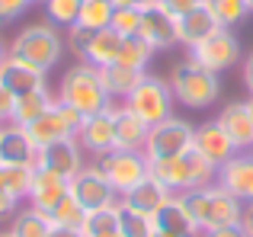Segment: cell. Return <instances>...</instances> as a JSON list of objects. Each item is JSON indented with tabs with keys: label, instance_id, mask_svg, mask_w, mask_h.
<instances>
[{
	"label": "cell",
	"instance_id": "1",
	"mask_svg": "<svg viewBox=\"0 0 253 237\" xmlns=\"http://www.w3.org/2000/svg\"><path fill=\"white\" fill-rule=\"evenodd\" d=\"M55 96L61 103H68V106H74L84 118L112 106V96H109V90H106V83H103L99 68H93V64H86V61H77L74 68L64 71L61 80H58Z\"/></svg>",
	"mask_w": 253,
	"mask_h": 237
},
{
	"label": "cell",
	"instance_id": "2",
	"mask_svg": "<svg viewBox=\"0 0 253 237\" xmlns=\"http://www.w3.org/2000/svg\"><path fill=\"white\" fill-rule=\"evenodd\" d=\"M186 202H189L202 234L215 231V228L241 225V218H244V202L237 196H231L224 186H218V183H209V186H199L192 193H186Z\"/></svg>",
	"mask_w": 253,
	"mask_h": 237
},
{
	"label": "cell",
	"instance_id": "3",
	"mask_svg": "<svg viewBox=\"0 0 253 237\" xmlns=\"http://www.w3.org/2000/svg\"><path fill=\"white\" fill-rule=\"evenodd\" d=\"M167 80H170V90H173V96H176V103L186 106V109H209L211 103L221 96V80H218V74L199 68L192 58L173 64Z\"/></svg>",
	"mask_w": 253,
	"mask_h": 237
},
{
	"label": "cell",
	"instance_id": "4",
	"mask_svg": "<svg viewBox=\"0 0 253 237\" xmlns=\"http://www.w3.org/2000/svg\"><path fill=\"white\" fill-rule=\"evenodd\" d=\"M10 55L19 58V61L36 64L42 71H51L64 55V39L58 32V26L51 23H29L10 42Z\"/></svg>",
	"mask_w": 253,
	"mask_h": 237
},
{
	"label": "cell",
	"instance_id": "5",
	"mask_svg": "<svg viewBox=\"0 0 253 237\" xmlns=\"http://www.w3.org/2000/svg\"><path fill=\"white\" fill-rule=\"evenodd\" d=\"M122 106L131 109V113L138 118H144L148 125H157L164 118L176 116V96L170 90V80H164L157 74H144L138 80V87L122 100Z\"/></svg>",
	"mask_w": 253,
	"mask_h": 237
},
{
	"label": "cell",
	"instance_id": "6",
	"mask_svg": "<svg viewBox=\"0 0 253 237\" xmlns=\"http://www.w3.org/2000/svg\"><path fill=\"white\" fill-rule=\"evenodd\" d=\"M96 167L103 170V176L112 183V189H116L119 199H122L131 186H138V183L148 176V157H144V151L116 148V151H109V154L96 157Z\"/></svg>",
	"mask_w": 253,
	"mask_h": 237
},
{
	"label": "cell",
	"instance_id": "7",
	"mask_svg": "<svg viewBox=\"0 0 253 237\" xmlns=\"http://www.w3.org/2000/svg\"><path fill=\"white\" fill-rule=\"evenodd\" d=\"M192 135H196V125H189L186 118H164V122L151 125L148 141H144V157L157 160V157L186 154V151H192Z\"/></svg>",
	"mask_w": 253,
	"mask_h": 237
},
{
	"label": "cell",
	"instance_id": "8",
	"mask_svg": "<svg viewBox=\"0 0 253 237\" xmlns=\"http://www.w3.org/2000/svg\"><path fill=\"white\" fill-rule=\"evenodd\" d=\"M189 58L199 64V68L211 71V74H221V71L234 68V64L241 61V42H237V36L228 29V26H221V29L211 32L205 42L192 45Z\"/></svg>",
	"mask_w": 253,
	"mask_h": 237
},
{
	"label": "cell",
	"instance_id": "9",
	"mask_svg": "<svg viewBox=\"0 0 253 237\" xmlns=\"http://www.w3.org/2000/svg\"><path fill=\"white\" fill-rule=\"evenodd\" d=\"M71 196L86 208V212H99V208L119 205V193L112 189V183L103 176V170L96 163H86L81 173L71 180Z\"/></svg>",
	"mask_w": 253,
	"mask_h": 237
},
{
	"label": "cell",
	"instance_id": "10",
	"mask_svg": "<svg viewBox=\"0 0 253 237\" xmlns=\"http://www.w3.org/2000/svg\"><path fill=\"white\" fill-rule=\"evenodd\" d=\"M36 167L51 170V173L64 176V180H74V176L86 167V163H84V148H81V141H77V138H61V141H55V144H45V148H39Z\"/></svg>",
	"mask_w": 253,
	"mask_h": 237
},
{
	"label": "cell",
	"instance_id": "11",
	"mask_svg": "<svg viewBox=\"0 0 253 237\" xmlns=\"http://www.w3.org/2000/svg\"><path fill=\"white\" fill-rule=\"evenodd\" d=\"M77 141H81V148L93 157H103V154H109V151H116V106L86 116L81 131H77Z\"/></svg>",
	"mask_w": 253,
	"mask_h": 237
},
{
	"label": "cell",
	"instance_id": "12",
	"mask_svg": "<svg viewBox=\"0 0 253 237\" xmlns=\"http://www.w3.org/2000/svg\"><path fill=\"white\" fill-rule=\"evenodd\" d=\"M0 83H3L13 96L51 90L48 87V71L36 68V64H29V61H19V58H13V55H6V61L0 64Z\"/></svg>",
	"mask_w": 253,
	"mask_h": 237
},
{
	"label": "cell",
	"instance_id": "13",
	"mask_svg": "<svg viewBox=\"0 0 253 237\" xmlns=\"http://www.w3.org/2000/svg\"><path fill=\"white\" fill-rule=\"evenodd\" d=\"M215 183L224 186L231 196H237L244 205L253 202V148L250 151H237L231 160H224L221 167H218Z\"/></svg>",
	"mask_w": 253,
	"mask_h": 237
},
{
	"label": "cell",
	"instance_id": "14",
	"mask_svg": "<svg viewBox=\"0 0 253 237\" xmlns=\"http://www.w3.org/2000/svg\"><path fill=\"white\" fill-rule=\"evenodd\" d=\"M39 148L23 125H0V167H36Z\"/></svg>",
	"mask_w": 253,
	"mask_h": 237
},
{
	"label": "cell",
	"instance_id": "15",
	"mask_svg": "<svg viewBox=\"0 0 253 237\" xmlns=\"http://www.w3.org/2000/svg\"><path fill=\"white\" fill-rule=\"evenodd\" d=\"M68 196H71V180L51 173V170L36 167V173H32V186H29V199H26L32 208L51 215L64 199H68Z\"/></svg>",
	"mask_w": 253,
	"mask_h": 237
},
{
	"label": "cell",
	"instance_id": "16",
	"mask_svg": "<svg viewBox=\"0 0 253 237\" xmlns=\"http://www.w3.org/2000/svg\"><path fill=\"white\" fill-rule=\"evenodd\" d=\"M138 36H141L154 51L173 48V45H179V39H176V16H170L161 3L144 6V10H141V26H138Z\"/></svg>",
	"mask_w": 253,
	"mask_h": 237
},
{
	"label": "cell",
	"instance_id": "17",
	"mask_svg": "<svg viewBox=\"0 0 253 237\" xmlns=\"http://www.w3.org/2000/svg\"><path fill=\"white\" fill-rule=\"evenodd\" d=\"M192 148H196L202 157H209L215 167H221L224 160H231V157L237 154V144L231 141V135L221 128V122H218V118H209V122L196 125Z\"/></svg>",
	"mask_w": 253,
	"mask_h": 237
},
{
	"label": "cell",
	"instance_id": "18",
	"mask_svg": "<svg viewBox=\"0 0 253 237\" xmlns=\"http://www.w3.org/2000/svg\"><path fill=\"white\" fill-rule=\"evenodd\" d=\"M154 228L179 234V237H202V228H199V221H196V215H192L186 196H170V199L157 208Z\"/></svg>",
	"mask_w": 253,
	"mask_h": 237
},
{
	"label": "cell",
	"instance_id": "19",
	"mask_svg": "<svg viewBox=\"0 0 253 237\" xmlns=\"http://www.w3.org/2000/svg\"><path fill=\"white\" fill-rule=\"evenodd\" d=\"M218 29H221V23H218V16L211 13L209 3H199L196 10L183 13V16L176 19V39H179V45H186V48L205 42V39H209L211 32H218Z\"/></svg>",
	"mask_w": 253,
	"mask_h": 237
},
{
	"label": "cell",
	"instance_id": "20",
	"mask_svg": "<svg viewBox=\"0 0 253 237\" xmlns=\"http://www.w3.org/2000/svg\"><path fill=\"white\" fill-rule=\"evenodd\" d=\"M221 128L231 135V141L237 144V151H250L253 148V109L247 100L228 103V106L218 113Z\"/></svg>",
	"mask_w": 253,
	"mask_h": 237
},
{
	"label": "cell",
	"instance_id": "21",
	"mask_svg": "<svg viewBox=\"0 0 253 237\" xmlns=\"http://www.w3.org/2000/svg\"><path fill=\"white\" fill-rule=\"evenodd\" d=\"M170 196H173L170 189L164 186V183H157L154 176L148 173L141 183H138V186H131L119 202H122V205H128V208H135V212H144V215H151V218H154L157 208H161Z\"/></svg>",
	"mask_w": 253,
	"mask_h": 237
},
{
	"label": "cell",
	"instance_id": "22",
	"mask_svg": "<svg viewBox=\"0 0 253 237\" xmlns=\"http://www.w3.org/2000/svg\"><path fill=\"white\" fill-rule=\"evenodd\" d=\"M26 131H29V138L36 141V148L55 144V141H61V138H77V135H74V128L68 125V118L58 113V100H55V106L45 109V113L39 116L36 122L26 125Z\"/></svg>",
	"mask_w": 253,
	"mask_h": 237
},
{
	"label": "cell",
	"instance_id": "23",
	"mask_svg": "<svg viewBox=\"0 0 253 237\" xmlns=\"http://www.w3.org/2000/svg\"><path fill=\"white\" fill-rule=\"evenodd\" d=\"M151 125L144 118H138L131 109L116 106V148L122 151H144Z\"/></svg>",
	"mask_w": 253,
	"mask_h": 237
},
{
	"label": "cell",
	"instance_id": "24",
	"mask_svg": "<svg viewBox=\"0 0 253 237\" xmlns=\"http://www.w3.org/2000/svg\"><path fill=\"white\" fill-rule=\"evenodd\" d=\"M122 42H125V36H119L112 26H109V29L93 32V42H90V48H86L84 61H86V64H93V68H109V64H116V61H119Z\"/></svg>",
	"mask_w": 253,
	"mask_h": 237
},
{
	"label": "cell",
	"instance_id": "25",
	"mask_svg": "<svg viewBox=\"0 0 253 237\" xmlns=\"http://www.w3.org/2000/svg\"><path fill=\"white\" fill-rule=\"evenodd\" d=\"M55 100L58 96L51 93V90H39V93H26V96H16V106H13V118L10 122L13 125H29V122H36L39 116L45 113V109H51L55 106Z\"/></svg>",
	"mask_w": 253,
	"mask_h": 237
},
{
	"label": "cell",
	"instance_id": "26",
	"mask_svg": "<svg viewBox=\"0 0 253 237\" xmlns=\"http://www.w3.org/2000/svg\"><path fill=\"white\" fill-rule=\"evenodd\" d=\"M10 234L13 237H48L51 234V218L45 212H39V208L26 205V208H19V212L13 215Z\"/></svg>",
	"mask_w": 253,
	"mask_h": 237
},
{
	"label": "cell",
	"instance_id": "27",
	"mask_svg": "<svg viewBox=\"0 0 253 237\" xmlns=\"http://www.w3.org/2000/svg\"><path fill=\"white\" fill-rule=\"evenodd\" d=\"M151 58H154V48H151V45L144 42L141 36H125L122 51H119V61H116V64L131 68V71H138V74H148Z\"/></svg>",
	"mask_w": 253,
	"mask_h": 237
},
{
	"label": "cell",
	"instance_id": "28",
	"mask_svg": "<svg viewBox=\"0 0 253 237\" xmlns=\"http://www.w3.org/2000/svg\"><path fill=\"white\" fill-rule=\"evenodd\" d=\"M99 74H103V83H106V90H109L112 100H125V96L138 87V80L144 77V74H138V71H131V68H122V64L99 68Z\"/></svg>",
	"mask_w": 253,
	"mask_h": 237
},
{
	"label": "cell",
	"instance_id": "29",
	"mask_svg": "<svg viewBox=\"0 0 253 237\" xmlns=\"http://www.w3.org/2000/svg\"><path fill=\"white\" fill-rule=\"evenodd\" d=\"M112 13H116V3H112V0H84L81 16H77L74 26H81V29H90V32L109 29Z\"/></svg>",
	"mask_w": 253,
	"mask_h": 237
},
{
	"label": "cell",
	"instance_id": "30",
	"mask_svg": "<svg viewBox=\"0 0 253 237\" xmlns=\"http://www.w3.org/2000/svg\"><path fill=\"white\" fill-rule=\"evenodd\" d=\"M81 231H84V237H122L119 234V205L86 212V221Z\"/></svg>",
	"mask_w": 253,
	"mask_h": 237
},
{
	"label": "cell",
	"instance_id": "31",
	"mask_svg": "<svg viewBox=\"0 0 253 237\" xmlns=\"http://www.w3.org/2000/svg\"><path fill=\"white\" fill-rule=\"evenodd\" d=\"M119 234L122 237H151L154 234V218L119 202Z\"/></svg>",
	"mask_w": 253,
	"mask_h": 237
},
{
	"label": "cell",
	"instance_id": "32",
	"mask_svg": "<svg viewBox=\"0 0 253 237\" xmlns=\"http://www.w3.org/2000/svg\"><path fill=\"white\" fill-rule=\"evenodd\" d=\"M81 6L84 0H45V23L58 26V29H71L81 16Z\"/></svg>",
	"mask_w": 253,
	"mask_h": 237
},
{
	"label": "cell",
	"instance_id": "33",
	"mask_svg": "<svg viewBox=\"0 0 253 237\" xmlns=\"http://www.w3.org/2000/svg\"><path fill=\"white\" fill-rule=\"evenodd\" d=\"M205 3L211 6V13L218 16V23L221 26H237V23H244V19L250 16V6H247V0H205Z\"/></svg>",
	"mask_w": 253,
	"mask_h": 237
},
{
	"label": "cell",
	"instance_id": "34",
	"mask_svg": "<svg viewBox=\"0 0 253 237\" xmlns=\"http://www.w3.org/2000/svg\"><path fill=\"white\" fill-rule=\"evenodd\" d=\"M48 218H51V225H61V228H84L86 208L74 199V196H68V199H64L61 205H58L55 212L48 215Z\"/></svg>",
	"mask_w": 253,
	"mask_h": 237
},
{
	"label": "cell",
	"instance_id": "35",
	"mask_svg": "<svg viewBox=\"0 0 253 237\" xmlns=\"http://www.w3.org/2000/svg\"><path fill=\"white\" fill-rule=\"evenodd\" d=\"M3 170V183L10 186V193L16 196L19 202L29 199V186H32V173L36 167H0Z\"/></svg>",
	"mask_w": 253,
	"mask_h": 237
},
{
	"label": "cell",
	"instance_id": "36",
	"mask_svg": "<svg viewBox=\"0 0 253 237\" xmlns=\"http://www.w3.org/2000/svg\"><path fill=\"white\" fill-rule=\"evenodd\" d=\"M109 26L119 32V36H138V26H141V10H135V6H116Z\"/></svg>",
	"mask_w": 253,
	"mask_h": 237
},
{
	"label": "cell",
	"instance_id": "37",
	"mask_svg": "<svg viewBox=\"0 0 253 237\" xmlns=\"http://www.w3.org/2000/svg\"><path fill=\"white\" fill-rule=\"evenodd\" d=\"M64 42H68V48L84 61L86 48H90V42H93V32H90V29H81V26H71V29H68V39H64Z\"/></svg>",
	"mask_w": 253,
	"mask_h": 237
},
{
	"label": "cell",
	"instance_id": "38",
	"mask_svg": "<svg viewBox=\"0 0 253 237\" xmlns=\"http://www.w3.org/2000/svg\"><path fill=\"white\" fill-rule=\"evenodd\" d=\"M32 3H36V0H0V26H3V23H13V19H19Z\"/></svg>",
	"mask_w": 253,
	"mask_h": 237
},
{
	"label": "cell",
	"instance_id": "39",
	"mask_svg": "<svg viewBox=\"0 0 253 237\" xmlns=\"http://www.w3.org/2000/svg\"><path fill=\"white\" fill-rule=\"evenodd\" d=\"M19 212V199L10 193V186L3 183V170H0V221L3 218H13Z\"/></svg>",
	"mask_w": 253,
	"mask_h": 237
},
{
	"label": "cell",
	"instance_id": "40",
	"mask_svg": "<svg viewBox=\"0 0 253 237\" xmlns=\"http://www.w3.org/2000/svg\"><path fill=\"white\" fill-rule=\"evenodd\" d=\"M157 3L164 6V10L170 13V16H183V13H189V10H196L199 3H205V0H157Z\"/></svg>",
	"mask_w": 253,
	"mask_h": 237
},
{
	"label": "cell",
	"instance_id": "41",
	"mask_svg": "<svg viewBox=\"0 0 253 237\" xmlns=\"http://www.w3.org/2000/svg\"><path fill=\"white\" fill-rule=\"evenodd\" d=\"M13 106H16V96L0 83V125H6L13 118Z\"/></svg>",
	"mask_w": 253,
	"mask_h": 237
},
{
	"label": "cell",
	"instance_id": "42",
	"mask_svg": "<svg viewBox=\"0 0 253 237\" xmlns=\"http://www.w3.org/2000/svg\"><path fill=\"white\" fill-rule=\"evenodd\" d=\"M202 237H247L244 225H228V228H215V231H205Z\"/></svg>",
	"mask_w": 253,
	"mask_h": 237
},
{
	"label": "cell",
	"instance_id": "43",
	"mask_svg": "<svg viewBox=\"0 0 253 237\" xmlns=\"http://www.w3.org/2000/svg\"><path fill=\"white\" fill-rule=\"evenodd\" d=\"M244 87H247L250 96H253V51L244 58Z\"/></svg>",
	"mask_w": 253,
	"mask_h": 237
},
{
	"label": "cell",
	"instance_id": "44",
	"mask_svg": "<svg viewBox=\"0 0 253 237\" xmlns=\"http://www.w3.org/2000/svg\"><path fill=\"white\" fill-rule=\"evenodd\" d=\"M48 237H84L81 228H61V225H51V234Z\"/></svg>",
	"mask_w": 253,
	"mask_h": 237
},
{
	"label": "cell",
	"instance_id": "45",
	"mask_svg": "<svg viewBox=\"0 0 253 237\" xmlns=\"http://www.w3.org/2000/svg\"><path fill=\"white\" fill-rule=\"evenodd\" d=\"M241 225H244V231H247V237H253V202H247V205H244Z\"/></svg>",
	"mask_w": 253,
	"mask_h": 237
},
{
	"label": "cell",
	"instance_id": "46",
	"mask_svg": "<svg viewBox=\"0 0 253 237\" xmlns=\"http://www.w3.org/2000/svg\"><path fill=\"white\" fill-rule=\"evenodd\" d=\"M116 6H135V10H144V6L157 3V0H112Z\"/></svg>",
	"mask_w": 253,
	"mask_h": 237
},
{
	"label": "cell",
	"instance_id": "47",
	"mask_svg": "<svg viewBox=\"0 0 253 237\" xmlns=\"http://www.w3.org/2000/svg\"><path fill=\"white\" fill-rule=\"evenodd\" d=\"M6 55H10V45H3V39H0V64L6 61Z\"/></svg>",
	"mask_w": 253,
	"mask_h": 237
},
{
	"label": "cell",
	"instance_id": "48",
	"mask_svg": "<svg viewBox=\"0 0 253 237\" xmlns=\"http://www.w3.org/2000/svg\"><path fill=\"white\" fill-rule=\"evenodd\" d=\"M151 237H179V234H170V231H161V228H154V234Z\"/></svg>",
	"mask_w": 253,
	"mask_h": 237
},
{
	"label": "cell",
	"instance_id": "49",
	"mask_svg": "<svg viewBox=\"0 0 253 237\" xmlns=\"http://www.w3.org/2000/svg\"><path fill=\"white\" fill-rule=\"evenodd\" d=\"M0 237H13V234H10V228H6V231H0Z\"/></svg>",
	"mask_w": 253,
	"mask_h": 237
},
{
	"label": "cell",
	"instance_id": "50",
	"mask_svg": "<svg viewBox=\"0 0 253 237\" xmlns=\"http://www.w3.org/2000/svg\"><path fill=\"white\" fill-rule=\"evenodd\" d=\"M247 6H250V13H253V0H247Z\"/></svg>",
	"mask_w": 253,
	"mask_h": 237
},
{
	"label": "cell",
	"instance_id": "51",
	"mask_svg": "<svg viewBox=\"0 0 253 237\" xmlns=\"http://www.w3.org/2000/svg\"><path fill=\"white\" fill-rule=\"evenodd\" d=\"M247 103H250V109H253V96H250V100H247Z\"/></svg>",
	"mask_w": 253,
	"mask_h": 237
}]
</instances>
